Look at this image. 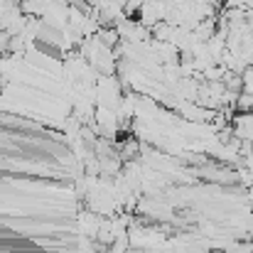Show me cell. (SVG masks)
<instances>
[{
    "label": "cell",
    "mask_w": 253,
    "mask_h": 253,
    "mask_svg": "<svg viewBox=\"0 0 253 253\" xmlns=\"http://www.w3.org/2000/svg\"><path fill=\"white\" fill-rule=\"evenodd\" d=\"M231 128L239 140H253V111H241L239 116H234Z\"/></svg>",
    "instance_id": "6da1fadb"
},
{
    "label": "cell",
    "mask_w": 253,
    "mask_h": 253,
    "mask_svg": "<svg viewBox=\"0 0 253 253\" xmlns=\"http://www.w3.org/2000/svg\"><path fill=\"white\" fill-rule=\"evenodd\" d=\"M138 148H140V145H138V140H133V138H130V140L123 145V150H121V158H123V160H130V158H135Z\"/></svg>",
    "instance_id": "7a4b0ae2"
},
{
    "label": "cell",
    "mask_w": 253,
    "mask_h": 253,
    "mask_svg": "<svg viewBox=\"0 0 253 253\" xmlns=\"http://www.w3.org/2000/svg\"><path fill=\"white\" fill-rule=\"evenodd\" d=\"M140 7H143V0H128L123 5V12H126V17H138Z\"/></svg>",
    "instance_id": "3957f363"
},
{
    "label": "cell",
    "mask_w": 253,
    "mask_h": 253,
    "mask_svg": "<svg viewBox=\"0 0 253 253\" xmlns=\"http://www.w3.org/2000/svg\"><path fill=\"white\" fill-rule=\"evenodd\" d=\"M229 253H253V244H244V246L234 244V249H231Z\"/></svg>",
    "instance_id": "277c9868"
},
{
    "label": "cell",
    "mask_w": 253,
    "mask_h": 253,
    "mask_svg": "<svg viewBox=\"0 0 253 253\" xmlns=\"http://www.w3.org/2000/svg\"><path fill=\"white\" fill-rule=\"evenodd\" d=\"M241 77H244V84H253V64H249V67L244 69Z\"/></svg>",
    "instance_id": "5b68a950"
},
{
    "label": "cell",
    "mask_w": 253,
    "mask_h": 253,
    "mask_svg": "<svg viewBox=\"0 0 253 253\" xmlns=\"http://www.w3.org/2000/svg\"><path fill=\"white\" fill-rule=\"evenodd\" d=\"M79 253H96V249H91V246L84 241V244H82V251H79Z\"/></svg>",
    "instance_id": "8992f818"
}]
</instances>
